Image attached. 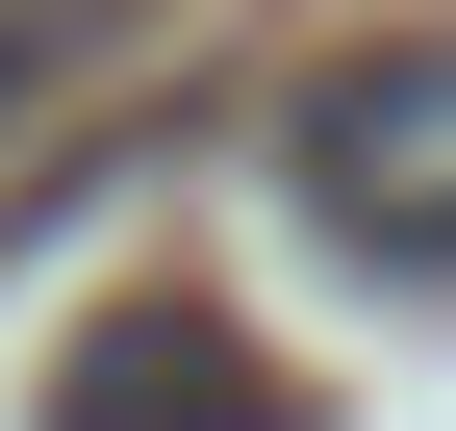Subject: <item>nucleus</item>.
<instances>
[{
  "label": "nucleus",
  "mask_w": 456,
  "mask_h": 431,
  "mask_svg": "<svg viewBox=\"0 0 456 431\" xmlns=\"http://www.w3.org/2000/svg\"><path fill=\"white\" fill-rule=\"evenodd\" d=\"M279 203H305L355 280L456 305V26H355V51H305V102H279Z\"/></svg>",
  "instance_id": "f257e3e1"
},
{
  "label": "nucleus",
  "mask_w": 456,
  "mask_h": 431,
  "mask_svg": "<svg viewBox=\"0 0 456 431\" xmlns=\"http://www.w3.org/2000/svg\"><path fill=\"white\" fill-rule=\"evenodd\" d=\"M102 51H127V0H0V152H26L51 102L102 77Z\"/></svg>",
  "instance_id": "7ed1b4c3"
},
{
  "label": "nucleus",
  "mask_w": 456,
  "mask_h": 431,
  "mask_svg": "<svg viewBox=\"0 0 456 431\" xmlns=\"http://www.w3.org/2000/svg\"><path fill=\"white\" fill-rule=\"evenodd\" d=\"M51 431H305V381H279L228 305H102L77 381H51Z\"/></svg>",
  "instance_id": "f03ea898"
}]
</instances>
